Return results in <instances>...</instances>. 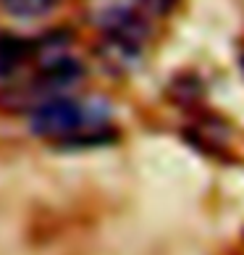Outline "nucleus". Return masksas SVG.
<instances>
[{
  "label": "nucleus",
  "instance_id": "nucleus-1",
  "mask_svg": "<svg viewBox=\"0 0 244 255\" xmlns=\"http://www.w3.org/2000/svg\"><path fill=\"white\" fill-rule=\"evenodd\" d=\"M108 121L105 106L81 103L71 95H55L37 100L29 111V127L37 137L45 139H71L84 129H95Z\"/></svg>",
  "mask_w": 244,
  "mask_h": 255
},
{
  "label": "nucleus",
  "instance_id": "nucleus-2",
  "mask_svg": "<svg viewBox=\"0 0 244 255\" xmlns=\"http://www.w3.org/2000/svg\"><path fill=\"white\" fill-rule=\"evenodd\" d=\"M139 53H142V45H134L129 40H118V37H105L102 45L97 48L102 66H108L110 71H129L139 61Z\"/></svg>",
  "mask_w": 244,
  "mask_h": 255
},
{
  "label": "nucleus",
  "instance_id": "nucleus-3",
  "mask_svg": "<svg viewBox=\"0 0 244 255\" xmlns=\"http://www.w3.org/2000/svg\"><path fill=\"white\" fill-rule=\"evenodd\" d=\"M26 55H32V48L26 40H18L11 32H0V82H8L18 71Z\"/></svg>",
  "mask_w": 244,
  "mask_h": 255
},
{
  "label": "nucleus",
  "instance_id": "nucleus-4",
  "mask_svg": "<svg viewBox=\"0 0 244 255\" xmlns=\"http://www.w3.org/2000/svg\"><path fill=\"white\" fill-rule=\"evenodd\" d=\"M58 0H3L5 11L18 18H37L50 13Z\"/></svg>",
  "mask_w": 244,
  "mask_h": 255
},
{
  "label": "nucleus",
  "instance_id": "nucleus-5",
  "mask_svg": "<svg viewBox=\"0 0 244 255\" xmlns=\"http://www.w3.org/2000/svg\"><path fill=\"white\" fill-rule=\"evenodd\" d=\"M134 3L142 8L145 16H163L176 5V0H134Z\"/></svg>",
  "mask_w": 244,
  "mask_h": 255
}]
</instances>
